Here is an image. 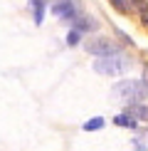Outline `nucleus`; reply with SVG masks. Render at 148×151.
<instances>
[{
	"instance_id": "nucleus-11",
	"label": "nucleus",
	"mask_w": 148,
	"mask_h": 151,
	"mask_svg": "<svg viewBox=\"0 0 148 151\" xmlns=\"http://www.w3.org/2000/svg\"><path fill=\"white\" fill-rule=\"evenodd\" d=\"M131 144H133V146H136V151H146V149H143V144H141L138 139H136V141H131Z\"/></svg>"
},
{
	"instance_id": "nucleus-5",
	"label": "nucleus",
	"mask_w": 148,
	"mask_h": 151,
	"mask_svg": "<svg viewBox=\"0 0 148 151\" xmlns=\"http://www.w3.org/2000/svg\"><path fill=\"white\" fill-rule=\"evenodd\" d=\"M74 25H77V32H79V30H94L96 27V20H91V17H86V15H79L77 20H74Z\"/></svg>"
},
{
	"instance_id": "nucleus-3",
	"label": "nucleus",
	"mask_w": 148,
	"mask_h": 151,
	"mask_svg": "<svg viewBox=\"0 0 148 151\" xmlns=\"http://www.w3.org/2000/svg\"><path fill=\"white\" fill-rule=\"evenodd\" d=\"M86 52L96 55L101 60V57H116L121 52V47H119V42L109 40V37H94L91 42H86Z\"/></svg>"
},
{
	"instance_id": "nucleus-4",
	"label": "nucleus",
	"mask_w": 148,
	"mask_h": 151,
	"mask_svg": "<svg viewBox=\"0 0 148 151\" xmlns=\"http://www.w3.org/2000/svg\"><path fill=\"white\" fill-rule=\"evenodd\" d=\"M52 12H54V15H59V17H69V20H77V8H74V3H67V0H64V3H54L52 5Z\"/></svg>"
},
{
	"instance_id": "nucleus-8",
	"label": "nucleus",
	"mask_w": 148,
	"mask_h": 151,
	"mask_svg": "<svg viewBox=\"0 0 148 151\" xmlns=\"http://www.w3.org/2000/svg\"><path fill=\"white\" fill-rule=\"evenodd\" d=\"M128 111L133 114V119H143V122H148V104H141V106H131Z\"/></svg>"
},
{
	"instance_id": "nucleus-1",
	"label": "nucleus",
	"mask_w": 148,
	"mask_h": 151,
	"mask_svg": "<svg viewBox=\"0 0 148 151\" xmlns=\"http://www.w3.org/2000/svg\"><path fill=\"white\" fill-rule=\"evenodd\" d=\"M111 94L116 99H121V102H126V104H133L138 99L148 97V87L143 84V79H123V82H116L114 84Z\"/></svg>"
},
{
	"instance_id": "nucleus-6",
	"label": "nucleus",
	"mask_w": 148,
	"mask_h": 151,
	"mask_svg": "<svg viewBox=\"0 0 148 151\" xmlns=\"http://www.w3.org/2000/svg\"><path fill=\"white\" fill-rule=\"evenodd\" d=\"M45 8H47V3H42V0H37V3H32V15H35V22H37V25L42 22V15H45Z\"/></svg>"
},
{
	"instance_id": "nucleus-13",
	"label": "nucleus",
	"mask_w": 148,
	"mask_h": 151,
	"mask_svg": "<svg viewBox=\"0 0 148 151\" xmlns=\"http://www.w3.org/2000/svg\"><path fill=\"white\" fill-rule=\"evenodd\" d=\"M143 25H148V15H143Z\"/></svg>"
},
{
	"instance_id": "nucleus-9",
	"label": "nucleus",
	"mask_w": 148,
	"mask_h": 151,
	"mask_svg": "<svg viewBox=\"0 0 148 151\" xmlns=\"http://www.w3.org/2000/svg\"><path fill=\"white\" fill-rule=\"evenodd\" d=\"M104 127V119L96 116V119H89V122L84 124V131H94V129H101Z\"/></svg>"
},
{
	"instance_id": "nucleus-7",
	"label": "nucleus",
	"mask_w": 148,
	"mask_h": 151,
	"mask_svg": "<svg viewBox=\"0 0 148 151\" xmlns=\"http://www.w3.org/2000/svg\"><path fill=\"white\" fill-rule=\"evenodd\" d=\"M114 122L119 124V127H126V129H133V127H136V119H133L131 114H119Z\"/></svg>"
},
{
	"instance_id": "nucleus-12",
	"label": "nucleus",
	"mask_w": 148,
	"mask_h": 151,
	"mask_svg": "<svg viewBox=\"0 0 148 151\" xmlns=\"http://www.w3.org/2000/svg\"><path fill=\"white\" fill-rule=\"evenodd\" d=\"M143 84H146V87H148V65H146V67H143Z\"/></svg>"
},
{
	"instance_id": "nucleus-2",
	"label": "nucleus",
	"mask_w": 148,
	"mask_h": 151,
	"mask_svg": "<svg viewBox=\"0 0 148 151\" xmlns=\"http://www.w3.org/2000/svg\"><path fill=\"white\" fill-rule=\"evenodd\" d=\"M128 70V60L116 55V57H101L94 62V72L99 74H106V77H114V74H121Z\"/></svg>"
},
{
	"instance_id": "nucleus-10",
	"label": "nucleus",
	"mask_w": 148,
	"mask_h": 151,
	"mask_svg": "<svg viewBox=\"0 0 148 151\" xmlns=\"http://www.w3.org/2000/svg\"><path fill=\"white\" fill-rule=\"evenodd\" d=\"M67 42H69V45H77V42H79V32H77V30H72V32L67 35Z\"/></svg>"
}]
</instances>
